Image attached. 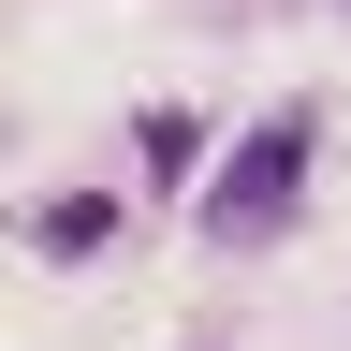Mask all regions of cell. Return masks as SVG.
<instances>
[{
  "label": "cell",
  "mask_w": 351,
  "mask_h": 351,
  "mask_svg": "<svg viewBox=\"0 0 351 351\" xmlns=\"http://www.w3.org/2000/svg\"><path fill=\"white\" fill-rule=\"evenodd\" d=\"M307 147H322V117H307V103L249 117V147L205 176V234H219V249H278L293 205H307Z\"/></svg>",
  "instance_id": "1"
},
{
  "label": "cell",
  "mask_w": 351,
  "mask_h": 351,
  "mask_svg": "<svg viewBox=\"0 0 351 351\" xmlns=\"http://www.w3.org/2000/svg\"><path fill=\"white\" fill-rule=\"evenodd\" d=\"M29 249H44V263H88V249H117V191H59V205L29 219Z\"/></svg>",
  "instance_id": "2"
},
{
  "label": "cell",
  "mask_w": 351,
  "mask_h": 351,
  "mask_svg": "<svg viewBox=\"0 0 351 351\" xmlns=\"http://www.w3.org/2000/svg\"><path fill=\"white\" fill-rule=\"evenodd\" d=\"M191 161H205V117L161 103V117H147V176H191Z\"/></svg>",
  "instance_id": "3"
}]
</instances>
